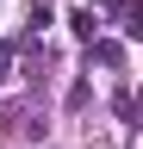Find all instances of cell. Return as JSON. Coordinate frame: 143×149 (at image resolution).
I'll return each instance as SVG.
<instances>
[{"label": "cell", "mask_w": 143, "mask_h": 149, "mask_svg": "<svg viewBox=\"0 0 143 149\" xmlns=\"http://www.w3.org/2000/svg\"><path fill=\"white\" fill-rule=\"evenodd\" d=\"M68 31H75L81 44H93V37H100V19H93V6H81L75 19H68Z\"/></svg>", "instance_id": "cell-2"}, {"label": "cell", "mask_w": 143, "mask_h": 149, "mask_svg": "<svg viewBox=\"0 0 143 149\" xmlns=\"http://www.w3.org/2000/svg\"><path fill=\"white\" fill-rule=\"evenodd\" d=\"M87 50H93V62H100V68H118V62H124V44H112V37H93Z\"/></svg>", "instance_id": "cell-1"}, {"label": "cell", "mask_w": 143, "mask_h": 149, "mask_svg": "<svg viewBox=\"0 0 143 149\" xmlns=\"http://www.w3.org/2000/svg\"><path fill=\"white\" fill-rule=\"evenodd\" d=\"M13 56H19V44H0V74L13 68Z\"/></svg>", "instance_id": "cell-3"}]
</instances>
